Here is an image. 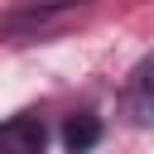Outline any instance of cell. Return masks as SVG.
I'll return each mask as SVG.
<instances>
[{"label":"cell","instance_id":"cell-1","mask_svg":"<svg viewBox=\"0 0 154 154\" xmlns=\"http://www.w3.org/2000/svg\"><path fill=\"white\" fill-rule=\"evenodd\" d=\"M125 116L135 125H154V53L130 72L125 82Z\"/></svg>","mask_w":154,"mask_h":154},{"label":"cell","instance_id":"cell-2","mask_svg":"<svg viewBox=\"0 0 154 154\" xmlns=\"http://www.w3.org/2000/svg\"><path fill=\"white\" fill-rule=\"evenodd\" d=\"M48 144V130L38 116H10L0 125V154H38Z\"/></svg>","mask_w":154,"mask_h":154},{"label":"cell","instance_id":"cell-3","mask_svg":"<svg viewBox=\"0 0 154 154\" xmlns=\"http://www.w3.org/2000/svg\"><path fill=\"white\" fill-rule=\"evenodd\" d=\"M101 140V120L96 116H72L67 125H63V144L67 149H91Z\"/></svg>","mask_w":154,"mask_h":154}]
</instances>
